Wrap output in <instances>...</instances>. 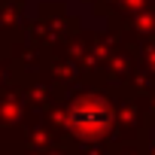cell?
Listing matches in <instances>:
<instances>
[{
	"label": "cell",
	"mask_w": 155,
	"mask_h": 155,
	"mask_svg": "<svg viewBox=\"0 0 155 155\" xmlns=\"http://www.w3.org/2000/svg\"><path fill=\"white\" fill-rule=\"evenodd\" d=\"M64 122L70 128L73 137H79V140H101L110 134L113 128V107L104 94H79V97H73L67 113H64Z\"/></svg>",
	"instance_id": "cell-1"
}]
</instances>
